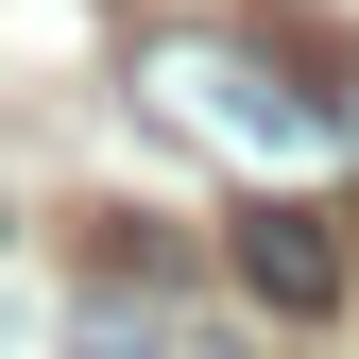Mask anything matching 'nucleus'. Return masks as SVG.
I'll use <instances>...</instances> for the list:
<instances>
[{"label":"nucleus","instance_id":"obj_1","mask_svg":"<svg viewBox=\"0 0 359 359\" xmlns=\"http://www.w3.org/2000/svg\"><path fill=\"white\" fill-rule=\"evenodd\" d=\"M137 120L257 154V171H325L359 137V69L291 18H171V34H137Z\"/></svg>","mask_w":359,"mask_h":359},{"label":"nucleus","instance_id":"obj_2","mask_svg":"<svg viewBox=\"0 0 359 359\" xmlns=\"http://www.w3.org/2000/svg\"><path fill=\"white\" fill-rule=\"evenodd\" d=\"M222 257H240V291H257V308H291V325H325V308L359 291V240H342L325 205H291V189H257L240 222H222Z\"/></svg>","mask_w":359,"mask_h":359}]
</instances>
